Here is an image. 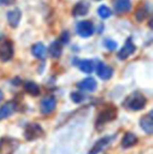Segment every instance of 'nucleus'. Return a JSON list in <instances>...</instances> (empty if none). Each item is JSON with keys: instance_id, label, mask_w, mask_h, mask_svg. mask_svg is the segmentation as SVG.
<instances>
[{"instance_id": "obj_1", "label": "nucleus", "mask_w": 153, "mask_h": 154, "mask_svg": "<svg viewBox=\"0 0 153 154\" xmlns=\"http://www.w3.org/2000/svg\"><path fill=\"white\" fill-rule=\"evenodd\" d=\"M147 103V99L143 93L139 91H134L125 99L123 106L127 109L133 110V111H139L145 107Z\"/></svg>"}, {"instance_id": "obj_3", "label": "nucleus", "mask_w": 153, "mask_h": 154, "mask_svg": "<svg viewBox=\"0 0 153 154\" xmlns=\"http://www.w3.org/2000/svg\"><path fill=\"white\" fill-rule=\"evenodd\" d=\"M44 135V130L39 124L32 123L26 126L24 131V137L26 140H36Z\"/></svg>"}, {"instance_id": "obj_9", "label": "nucleus", "mask_w": 153, "mask_h": 154, "mask_svg": "<svg viewBox=\"0 0 153 154\" xmlns=\"http://www.w3.org/2000/svg\"><path fill=\"white\" fill-rule=\"evenodd\" d=\"M115 137V135H109V136H105V137H103V138H100V140L93 145V147H92L91 150L88 152V154H99L101 151L104 150L107 145H109L112 142Z\"/></svg>"}, {"instance_id": "obj_25", "label": "nucleus", "mask_w": 153, "mask_h": 154, "mask_svg": "<svg viewBox=\"0 0 153 154\" xmlns=\"http://www.w3.org/2000/svg\"><path fill=\"white\" fill-rule=\"evenodd\" d=\"M147 14H148L147 8H139V10L137 11L136 14H135V17H136L137 20L142 21V20H144V19L146 18V16H147Z\"/></svg>"}, {"instance_id": "obj_4", "label": "nucleus", "mask_w": 153, "mask_h": 154, "mask_svg": "<svg viewBox=\"0 0 153 154\" xmlns=\"http://www.w3.org/2000/svg\"><path fill=\"white\" fill-rule=\"evenodd\" d=\"M19 146V142L15 138L3 137L0 140V154H13Z\"/></svg>"}, {"instance_id": "obj_6", "label": "nucleus", "mask_w": 153, "mask_h": 154, "mask_svg": "<svg viewBox=\"0 0 153 154\" xmlns=\"http://www.w3.org/2000/svg\"><path fill=\"white\" fill-rule=\"evenodd\" d=\"M57 106V100L55 97H46L42 99L40 103V111L42 114H49L56 109Z\"/></svg>"}, {"instance_id": "obj_15", "label": "nucleus", "mask_w": 153, "mask_h": 154, "mask_svg": "<svg viewBox=\"0 0 153 154\" xmlns=\"http://www.w3.org/2000/svg\"><path fill=\"white\" fill-rule=\"evenodd\" d=\"M21 20V11L19 8H14L8 13V24L12 27H17Z\"/></svg>"}, {"instance_id": "obj_26", "label": "nucleus", "mask_w": 153, "mask_h": 154, "mask_svg": "<svg viewBox=\"0 0 153 154\" xmlns=\"http://www.w3.org/2000/svg\"><path fill=\"white\" fill-rule=\"evenodd\" d=\"M69 40V36L67 35V32H64L63 35H62V39H61V42H63V43H66L67 41Z\"/></svg>"}, {"instance_id": "obj_18", "label": "nucleus", "mask_w": 153, "mask_h": 154, "mask_svg": "<svg viewBox=\"0 0 153 154\" xmlns=\"http://www.w3.org/2000/svg\"><path fill=\"white\" fill-rule=\"evenodd\" d=\"M136 143H137L136 135H134V134L131 133V132H128V133H126L123 136L121 145H122V147L124 149H128V148H130V147H133L134 145H136Z\"/></svg>"}, {"instance_id": "obj_12", "label": "nucleus", "mask_w": 153, "mask_h": 154, "mask_svg": "<svg viewBox=\"0 0 153 154\" xmlns=\"http://www.w3.org/2000/svg\"><path fill=\"white\" fill-rule=\"evenodd\" d=\"M153 112L150 111L148 112L146 116H144L139 121V125H141L142 129L146 132L147 134H152L153 133Z\"/></svg>"}, {"instance_id": "obj_19", "label": "nucleus", "mask_w": 153, "mask_h": 154, "mask_svg": "<svg viewBox=\"0 0 153 154\" xmlns=\"http://www.w3.org/2000/svg\"><path fill=\"white\" fill-rule=\"evenodd\" d=\"M32 53L38 59H44L46 57V47L42 44V43H36L32 47Z\"/></svg>"}, {"instance_id": "obj_20", "label": "nucleus", "mask_w": 153, "mask_h": 154, "mask_svg": "<svg viewBox=\"0 0 153 154\" xmlns=\"http://www.w3.org/2000/svg\"><path fill=\"white\" fill-rule=\"evenodd\" d=\"M49 54L53 58H59L62 54V44L60 41L56 40L49 45Z\"/></svg>"}, {"instance_id": "obj_17", "label": "nucleus", "mask_w": 153, "mask_h": 154, "mask_svg": "<svg viewBox=\"0 0 153 154\" xmlns=\"http://www.w3.org/2000/svg\"><path fill=\"white\" fill-rule=\"evenodd\" d=\"M113 8L116 13L123 14L128 12L131 8V1L130 0H113Z\"/></svg>"}, {"instance_id": "obj_21", "label": "nucleus", "mask_w": 153, "mask_h": 154, "mask_svg": "<svg viewBox=\"0 0 153 154\" xmlns=\"http://www.w3.org/2000/svg\"><path fill=\"white\" fill-rule=\"evenodd\" d=\"M24 89L27 93H29L31 95H34V97L40 94V88H39V86L35 82H32V81L26 82L24 84Z\"/></svg>"}, {"instance_id": "obj_22", "label": "nucleus", "mask_w": 153, "mask_h": 154, "mask_svg": "<svg viewBox=\"0 0 153 154\" xmlns=\"http://www.w3.org/2000/svg\"><path fill=\"white\" fill-rule=\"evenodd\" d=\"M98 14H99V16L101 17V18H103V19H107V18H109V17L111 16V10L108 8V6H106V5H101L100 8H99V10H98Z\"/></svg>"}, {"instance_id": "obj_14", "label": "nucleus", "mask_w": 153, "mask_h": 154, "mask_svg": "<svg viewBox=\"0 0 153 154\" xmlns=\"http://www.w3.org/2000/svg\"><path fill=\"white\" fill-rule=\"evenodd\" d=\"M78 88H80L83 91H88L91 92L94 91L96 89V86H98V83L96 81L93 79V78H86V79L82 80L81 82L77 84Z\"/></svg>"}, {"instance_id": "obj_10", "label": "nucleus", "mask_w": 153, "mask_h": 154, "mask_svg": "<svg viewBox=\"0 0 153 154\" xmlns=\"http://www.w3.org/2000/svg\"><path fill=\"white\" fill-rule=\"evenodd\" d=\"M17 108V104L14 101H8L0 107V121L5 120L15 112Z\"/></svg>"}, {"instance_id": "obj_2", "label": "nucleus", "mask_w": 153, "mask_h": 154, "mask_svg": "<svg viewBox=\"0 0 153 154\" xmlns=\"http://www.w3.org/2000/svg\"><path fill=\"white\" fill-rule=\"evenodd\" d=\"M116 108L115 106H109V107L105 108L104 110L100 112V114L98 116L96 119V127H101V126H104L105 124L111 122L116 118Z\"/></svg>"}, {"instance_id": "obj_24", "label": "nucleus", "mask_w": 153, "mask_h": 154, "mask_svg": "<svg viewBox=\"0 0 153 154\" xmlns=\"http://www.w3.org/2000/svg\"><path fill=\"white\" fill-rule=\"evenodd\" d=\"M104 45L107 49H109V51H115V49L116 48V46H118V44H116L115 41L111 40V39H105Z\"/></svg>"}, {"instance_id": "obj_5", "label": "nucleus", "mask_w": 153, "mask_h": 154, "mask_svg": "<svg viewBox=\"0 0 153 154\" xmlns=\"http://www.w3.org/2000/svg\"><path fill=\"white\" fill-rule=\"evenodd\" d=\"M94 32V26L90 21L84 20L78 23L77 25V32L82 38H89Z\"/></svg>"}, {"instance_id": "obj_23", "label": "nucleus", "mask_w": 153, "mask_h": 154, "mask_svg": "<svg viewBox=\"0 0 153 154\" xmlns=\"http://www.w3.org/2000/svg\"><path fill=\"white\" fill-rule=\"evenodd\" d=\"M72 102H75V103L80 104L85 100V95L82 94L81 92H72Z\"/></svg>"}, {"instance_id": "obj_8", "label": "nucleus", "mask_w": 153, "mask_h": 154, "mask_svg": "<svg viewBox=\"0 0 153 154\" xmlns=\"http://www.w3.org/2000/svg\"><path fill=\"white\" fill-rule=\"evenodd\" d=\"M14 56V48L10 41H5L0 45V59L3 62H8Z\"/></svg>"}, {"instance_id": "obj_13", "label": "nucleus", "mask_w": 153, "mask_h": 154, "mask_svg": "<svg viewBox=\"0 0 153 154\" xmlns=\"http://www.w3.org/2000/svg\"><path fill=\"white\" fill-rule=\"evenodd\" d=\"M75 65L80 68V70H82L85 73H91L92 71L96 69V64L91 60H80V59H75Z\"/></svg>"}, {"instance_id": "obj_16", "label": "nucleus", "mask_w": 153, "mask_h": 154, "mask_svg": "<svg viewBox=\"0 0 153 154\" xmlns=\"http://www.w3.org/2000/svg\"><path fill=\"white\" fill-rule=\"evenodd\" d=\"M88 12H89V3L84 0L78 2L72 10V14L75 16H85L88 14Z\"/></svg>"}, {"instance_id": "obj_28", "label": "nucleus", "mask_w": 153, "mask_h": 154, "mask_svg": "<svg viewBox=\"0 0 153 154\" xmlns=\"http://www.w3.org/2000/svg\"><path fill=\"white\" fill-rule=\"evenodd\" d=\"M2 97H3V93H2V91H1V90H0V102H1Z\"/></svg>"}, {"instance_id": "obj_7", "label": "nucleus", "mask_w": 153, "mask_h": 154, "mask_svg": "<svg viewBox=\"0 0 153 154\" xmlns=\"http://www.w3.org/2000/svg\"><path fill=\"white\" fill-rule=\"evenodd\" d=\"M135 49H136V47H135V45L133 44L132 39H131V38L127 39L126 42H125V45L122 47V48H121V51H118V58L120 60L127 59V58L130 57V56L134 53Z\"/></svg>"}, {"instance_id": "obj_11", "label": "nucleus", "mask_w": 153, "mask_h": 154, "mask_svg": "<svg viewBox=\"0 0 153 154\" xmlns=\"http://www.w3.org/2000/svg\"><path fill=\"white\" fill-rule=\"evenodd\" d=\"M96 69L98 75L102 80H109L113 75V69L102 62H99V64L96 65Z\"/></svg>"}, {"instance_id": "obj_27", "label": "nucleus", "mask_w": 153, "mask_h": 154, "mask_svg": "<svg viewBox=\"0 0 153 154\" xmlns=\"http://www.w3.org/2000/svg\"><path fill=\"white\" fill-rule=\"evenodd\" d=\"M15 0H0V4H3V5H8V4L14 3Z\"/></svg>"}]
</instances>
